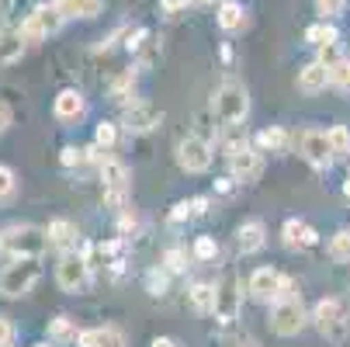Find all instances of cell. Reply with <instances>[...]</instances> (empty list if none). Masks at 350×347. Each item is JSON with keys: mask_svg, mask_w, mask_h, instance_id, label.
Here are the masks:
<instances>
[{"mask_svg": "<svg viewBox=\"0 0 350 347\" xmlns=\"http://www.w3.org/2000/svg\"><path fill=\"white\" fill-rule=\"evenodd\" d=\"M42 278V264L38 257H14L4 271H0V295L4 299H21L28 295Z\"/></svg>", "mask_w": 350, "mask_h": 347, "instance_id": "obj_1", "label": "cell"}, {"mask_svg": "<svg viewBox=\"0 0 350 347\" xmlns=\"http://www.w3.org/2000/svg\"><path fill=\"white\" fill-rule=\"evenodd\" d=\"M212 108H215L222 125H239L246 118V112H250V94H246V87L239 80L229 77V80L219 83V90L212 97Z\"/></svg>", "mask_w": 350, "mask_h": 347, "instance_id": "obj_2", "label": "cell"}, {"mask_svg": "<svg viewBox=\"0 0 350 347\" xmlns=\"http://www.w3.org/2000/svg\"><path fill=\"white\" fill-rule=\"evenodd\" d=\"M312 323H316V330H319L326 340L340 344V340L350 333V313H347V303H343V299H319L316 309H312Z\"/></svg>", "mask_w": 350, "mask_h": 347, "instance_id": "obj_3", "label": "cell"}, {"mask_svg": "<svg viewBox=\"0 0 350 347\" xmlns=\"http://www.w3.org/2000/svg\"><path fill=\"white\" fill-rule=\"evenodd\" d=\"M45 246H49V229L42 226L21 222V226L4 229V250H11L14 257H42Z\"/></svg>", "mask_w": 350, "mask_h": 347, "instance_id": "obj_4", "label": "cell"}, {"mask_svg": "<svg viewBox=\"0 0 350 347\" xmlns=\"http://www.w3.org/2000/svg\"><path fill=\"white\" fill-rule=\"evenodd\" d=\"M312 316L306 313V306H302V299H278L274 306H271V330L278 333V337H298L306 330V323H309Z\"/></svg>", "mask_w": 350, "mask_h": 347, "instance_id": "obj_5", "label": "cell"}, {"mask_svg": "<svg viewBox=\"0 0 350 347\" xmlns=\"http://www.w3.org/2000/svg\"><path fill=\"white\" fill-rule=\"evenodd\" d=\"M63 21H66V18H63V11H59L56 4H49V8H35V11L21 21V28H18V31H21V38H25V42H31V45H35V42L49 38V35H56V31L63 28Z\"/></svg>", "mask_w": 350, "mask_h": 347, "instance_id": "obj_6", "label": "cell"}, {"mask_svg": "<svg viewBox=\"0 0 350 347\" xmlns=\"http://www.w3.org/2000/svg\"><path fill=\"white\" fill-rule=\"evenodd\" d=\"M243 309V281L236 274H226L219 285H215V320L222 326H229Z\"/></svg>", "mask_w": 350, "mask_h": 347, "instance_id": "obj_7", "label": "cell"}, {"mask_svg": "<svg viewBox=\"0 0 350 347\" xmlns=\"http://www.w3.org/2000/svg\"><path fill=\"white\" fill-rule=\"evenodd\" d=\"M177 164L187 174H205L212 167V146L202 136H184L177 142Z\"/></svg>", "mask_w": 350, "mask_h": 347, "instance_id": "obj_8", "label": "cell"}, {"mask_svg": "<svg viewBox=\"0 0 350 347\" xmlns=\"http://www.w3.org/2000/svg\"><path fill=\"white\" fill-rule=\"evenodd\" d=\"M56 281L63 292H83L90 285V261L87 254H63L59 264H56Z\"/></svg>", "mask_w": 350, "mask_h": 347, "instance_id": "obj_9", "label": "cell"}, {"mask_svg": "<svg viewBox=\"0 0 350 347\" xmlns=\"http://www.w3.org/2000/svg\"><path fill=\"white\" fill-rule=\"evenodd\" d=\"M298 153H302L316 170H326L336 157H333V146H329V132L323 129H306L298 136Z\"/></svg>", "mask_w": 350, "mask_h": 347, "instance_id": "obj_10", "label": "cell"}, {"mask_svg": "<svg viewBox=\"0 0 350 347\" xmlns=\"http://www.w3.org/2000/svg\"><path fill=\"white\" fill-rule=\"evenodd\" d=\"M284 278L288 274H281L274 268H257L254 274H250V281H246V292L254 295V299H260V303H278V295L284 288Z\"/></svg>", "mask_w": 350, "mask_h": 347, "instance_id": "obj_11", "label": "cell"}, {"mask_svg": "<svg viewBox=\"0 0 350 347\" xmlns=\"http://www.w3.org/2000/svg\"><path fill=\"white\" fill-rule=\"evenodd\" d=\"M160 122H163V112L157 105H149V101H132L122 112V125L129 132H153Z\"/></svg>", "mask_w": 350, "mask_h": 347, "instance_id": "obj_12", "label": "cell"}, {"mask_svg": "<svg viewBox=\"0 0 350 347\" xmlns=\"http://www.w3.org/2000/svg\"><path fill=\"white\" fill-rule=\"evenodd\" d=\"M229 167H232V181L250 184V181H257V177L264 174V157H260V150H250V146H243L239 153L229 157Z\"/></svg>", "mask_w": 350, "mask_h": 347, "instance_id": "obj_13", "label": "cell"}, {"mask_svg": "<svg viewBox=\"0 0 350 347\" xmlns=\"http://www.w3.org/2000/svg\"><path fill=\"white\" fill-rule=\"evenodd\" d=\"M53 112H56L59 122H80V118L87 115V101H83V94H80L77 87H66V90L56 94Z\"/></svg>", "mask_w": 350, "mask_h": 347, "instance_id": "obj_14", "label": "cell"}, {"mask_svg": "<svg viewBox=\"0 0 350 347\" xmlns=\"http://www.w3.org/2000/svg\"><path fill=\"white\" fill-rule=\"evenodd\" d=\"M236 243H239V250H243V254H257V250H264V243H267V229H264V222H260V219L243 222V226L236 229Z\"/></svg>", "mask_w": 350, "mask_h": 347, "instance_id": "obj_15", "label": "cell"}, {"mask_svg": "<svg viewBox=\"0 0 350 347\" xmlns=\"http://www.w3.org/2000/svg\"><path fill=\"white\" fill-rule=\"evenodd\" d=\"M80 347H129L118 326H90L80 333Z\"/></svg>", "mask_w": 350, "mask_h": 347, "instance_id": "obj_16", "label": "cell"}, {"mask_svg": "<svg viewBox=\"0 0 350 347\" xmlns=\"http://www.w3.org/2000/svg\"><path fill=\"white\" fill-rule=\"evenodd\" d=\"M45 229H49V246H59L63 254H70L73 246H77V236L80 233H77V226L70 219H53Z\"/></svg>", "mask_w": 350, "mask_h": 347, "instance_id": "obj_17", "label": "cell"}, {"mask_svg": "<svg viewBox=\"0 0 350 347\" xmlns=\"http://www.w3.org/2000/svg\"><path fill=\"white\" fill-rule=\"evenodd\" d=\"M101 181H105V191H129V167L115 157H105L101 160Z\"/></svg>", "mask_w": 350, "mask_h": 347, "instance_id": "obj_18", "label": "cell"}, {"mask_svg": "<svg viewBox=\"0 0 350 347\" xmlns=\"http://www.w3.org/2000/svg\"><path fill=\"white\" fill-rule=\"evenodd\" d=\"M326 83H329V70H326V66H323L319 60L298 70V87H302L306 94H319V90H323Z\"/></svg>", "mask_w": 350, "mask_h": 347, "instance_id": "obj_19", "label": "cell"}, {"mask_svg": "<svg viewBox=\"0 0 350 347\" xmlns=\"http://www.w3.org/2000/svg\"><path fill=\"white\" fill-rule=\"evenodd\" d=\"M63 18H97L105 11V0H56Z\"/></svg>", "mask_w": 350, "mask_h": 347, "instance_id": "obj_20", "label": "cell"}, {"mask_svg": "<svg viewBox=\"0 0 350 347\" xmlns=\"http://www.w3.org/2000/svg\"><path fill=\"white\" fill-rule=\"evenodd\" d=\"M187 303H191V309H194V313H215V285H208V281L191 285Z\"/></svg>", "mask_w": 350, "mask_h": 347, "instance_id": "obj_21", "label": "cell"}, {"mask_svg": "<svg viewBox=\"0 0 350 347\" xmlns=\"http://www.w3.org/2000/svg\"><path fill=\"white\" fill-rule=\"evenodd\" d=\"M80 333L77 323L70 316H56V320H49V340L53 344H80Z\"/></svg>", "mask_w": 350, "mask_h": 347, "instance_id": "obj_22", "label": "cell"}, {"mask_svg": "<svg viewBox=\"0 0 350 347\" xmlns=\"http://www.w3.org/2000/svg\"><path fill=\"white\" fill-rule=\"evenodd\" d=\"M257 146H260V153H284L288 150V132L281 125L260 129L257 132Z\"/></svg>", "mask_w": 350, "mask_h": 347, "instance_id": "obj_23", "label": "cell"}, {"mask_svg": "<svg viewBox=\"0 0 350 347\" xmlns=\"http://www.w3.org/2000/svg\"><path fill=\"white\" fill-rule=\"evenodd\" d=\"M25 53L21 31H0V63H18Z\"/></svg>", "mask_w": 350, "mask_h": 347, "instance_id": "obj_24", "label": "cell"}, {"mask_svg": "<svg viewBox=\"0 0 350 347\" xmlns=\"http://www.w3.org/2000/svg\"><path fill=\"white\" fill-rule=\"evenodd\" d=\"M202 212H208V198H205V194H198V198H184V202H177V205H174L170 222H184V219L202 216Z\"/></svg>", "mask_w": 350, "mask_h": 347, "instance_id": "obj_25", "label": "cell"}, {"mask_svg": "<svg viewBox=\"0 0 350 347\" xmlns=\"http://www.w3.org/2000/svg\"><path fill=\"white\" fill-rule=\"evenodd\" d=\"M111 101H118V105H129V97H132V90H135V70H125V73H118L115 80H111Z\"/></svg>", "mask_w": 350, "mask_h": 347, "instance_id": "obj_26", "label": "cell"}, {"mask_svg": "<svg viewBox=\"0 0 350 347\" xmlns=\"http://www.w3.org/2000/svg\"><path fill=\"white\" fill-rule=\"evenodd\" d=\"M306 222L302 219H288L284 226H281V240H284V246L288 250H298V246H306Z\"/></svg>", "mask_w": 350, "mask_h": 347, "instance_id": "obj_27", "label": "cell"}, {"mask_svg": "<svg viewBox=\"0 0 350 347\" xmlns=\"http://www.w3.org/2000/svg\"><path fill=\"white\" fill-rule=\"evenodd\" d=\"M336 38H340V31H336L333 25H326V21H323V25H312V28H306V42H309V45H316V49H323V45H333Z\"/></svg>", "mask_w": 350, "mask_h": 347, "instance_id": "obj_28", "label": "cell"}, {"mask_svg": "<svg viewBox=\"0 0 350 347\" xmlns=\"http://www.w3.org/2000/svg\"><path fill=\"white\" fill-rule=\"evenodd\" d=\"M63 167H83V164H90L94 160V146H63Z\"/></svg>", "mask_w": 350, "mask_h": 347, "instance_id": "obj_29", "label": "cell"}, {"mask_svg": "<svg viewBox=\"0 0 350 347\" xmlns=\"http://www.w3.org/2000/svg\"><path fill=\"white\" fill-rule=\"evenodd\" d=\"M219 25H222L226 31H236V28H243V8L236 4V0H226V4L219 8Z\"/></svg>", "mask_w": 350, "mask_h": 347, "instance_id": "obj_30", "label": "cell"}, {"mask_svg": "<svg viewBox=\"0 0 350 347\" xmlns=\"http://www.w3.org/2000/svg\"><path fill=\"white\" fill-rule=\"evenodd\" d=\"M329 257L340 261V264H350V229H340L329 240Z\"/></svg>", "mask_w": 350, "mask_h": 347, "instance_id": "obj_31", "label": "cell"}, {"mask_svg": "<svg viewBox=\"0 0 350 347\" xmlns=\"http://www.w3.org/2000/svg\"><path fill=\"white\" fill-rule=\"evenodd\" d=\"M115 142H118V125H115V122H97V129H94V146L111 150Z\"/></svg>", "mask_w": 350, "mask_h": 347, "instance_id": "obj_32", "label": "cell"}, {"mask_svg": "<svg viewBox=\"0 0 350 347\" xmlns=\"http://www.w3.org/2000/svg\"><path fill=\"white\" fill-rule=\"evenodd\" d=\"M329 146H333V157H350V129L333 125L329 129Z\"/></svg>", "mask_w": 350, "mask_h": 347, "instance_id": "obj_33", "label": "cell"}, {"mask_svg": "<svg viewBox=\"0 0 350 347\" xmlns=\"http://www.w3.org/2000/svg\"><path fill=\"white\" fill-rule=\"evenodd\" d=\"M329 83H333L336 90H350V60H347V56L329 66Z\"/></svg>", "mask_w": 350, "mask_h": 347, "instance_id": "obj_34", "label": "cell"}, {"mask_svg": "<svg viewBox=\"0 0 350 347\" xmlns=\"http://www.w3.org/2000/svg\"><path fill=\"white\" fill-rule=\"evenodd\" d=\"M194 257H198V261H215V257H219L215 236H198V240H194Z\"/></svg>", "mask_w": 350, "mask_h": 347, "instance_id": "obj_35", "label": "cell"}, {"mask_svg": "<svg viewBox=\"0 0 350 347\" xmlns=\"http://www.w3.org/2000/svg\"><path fill=\"white\" fill-rule=\"evenodd\" d=\"M146 288H149V295H167V271H160V268H153V271H146Z\"/></svg>", "mask_w": 350, "mask_h": 347, "instance_id": "obj_36", "label": "cell"}, {"mask_svg": "<svg viewBox=\"0 0 350 347\" xmlns=\"http://www.w3.org/2000/svg\"><path fill=\"white\" fill-rule=\"evenodd\" d=\"M163 264H167V271L184 274V271H187V250H180V246H170L167 257H163Z\"/></svg>", "mask_w": 350, "mask_h": 347, "instance_id": "obj_37", "label": "cell"}, {"mask_svg": "<svg viewBox=\"0 0 350 347\" xmlns=\"http://www.w3.org/2000/svg\"><path fill=\"white\" fill-rule=\"evenodd\" d=\"M340 60H343V53H340V42H333V45H323V49H319V63H323L326 70H329L333 63H340Z\"/></svg>", "mask_w": 350, "mask_h": 347, "instance_id": "obj_38", "label": "cell"}, {"mask_svg": "<svg viewBox=\"0 0 350 347\" xmlns=\"http://www.w3.org/2000/svg\"><path fill=\"white\" fill-rule=\"evenodd\" d=\"M343 8H347V0H316V11H319L323 18H336Z\"/></svg>", "mask_w": 350, "mask_h": 347, "instance_id": "obj_39", "label": "cell"}, {"mask_svg": "<svg viewBox=\"0 0 350 347\" xmlns=\"http://www.w3.org/2000/svg\"><path fill=\"white\" fill-rule=\"evenodd\" d=\"M14 191V170L0 164V198H8Z\"/></svg>", "mask_w": 350, "mask_h": 347, "instance_id": "obj_40", "label": "cell"}, {"mask_svg": "<svg viewBox=\"0 0 350 347\" xmlns=\"http://www.w3.org/2000/svg\"><path fill=\"white\" fill-rule=\"evenodd\" d=\"M11 340H14V323L8 316H0V347H11Z\"/></svg>", "mask_w": 350, "mask_h": 347, "instance_id": "obj_41", "label": "cell"}, {"mask_svg": "<svg viewBox=\"0 0 350 347\" xmlns=\"http://www.w3.org/2000/svg\"><path fill=\"white\" fill-rule=\"evenodd\" d=\"M11 122H14V112H11V105L4 101V97H0V132H8Z\"/></svg>", "mask_w": 350, "mask_h": 347, "instance_id": "obj_42", "label": "cell"}, {"mask_svg": "<svg viewBox=\"0 0 350 347\" xmlns=\"http://www.w3.org/2000/svg\"><path fill=\"white\" fill-rule=\"evenodd\" d=\"M187 4H191V0H160L163 14H180V11H187Z\"/></svg>", "mask_w": 350, "mask_h": 347, "instance_id": "obj_43", "label": "cell"}, {"mask_svg": "<svg viewBox=\"0 0 350 347\" xmlns=\"http://www.w3.org/2000/svg\"><path fill=\"white\" fill-rule=\"evenodd\" d=\"M215 188H219L222 194H229V191H232V177H219V181H215Z\"/></svg>", "mask_w": 350, "mask_h": 347, "instance_id": "obj_44", "label": "cell"}, {"mask_svg": "<svg viewBox=\"0 0 350 347\" xmlns=\"http://www.w3.org/2000/svg\"><path fill=\"white\" fill-rule=\"evenodd\" d=\"M316 243H319V233L309 226V229H306V246H316Z\"/></svg>", "mask_w": 350, "mask_h": 347, "instance_id": "obj_45", "label": "cell"}, {"mask_svg": "<svg viewBox=\"0 0 350 347\" xmlns=\"http://www.w3.org/2000/svg\"><path fill=\"white\" fill-rule=\"evenodd\" d=\"M153 347H177V344H174L170 337H157V340H153Z\"/></svg>", "mask_w": 350, "mask_h": 347, "instance_id": "obj_46", "label": "cell"}, {"mask_svg": "<svg viewBox=\"0 0 350 347\" xmlns=\"http://www.w3.org/2000/svg\"><path fill=\"white\" fill-rule=\"evenodd\" d=\"M343 194H347V198H350V177H347V184H343Z\"/></svg>", "mask_w": 350, "mask_h": 347, "instance_id": "obj_47", "label": "cell"}, {"mask_svg": "<svg viewBox=\"0 0 350 347\" xmlns=\"http://www.w3.org/2000/svg\"><path fill=\"white\" fill-rule=\"evenodd\" d=\"M239 347H257V344H254V340H246V344H239Z\"/></svg>", "mask_w": 350, "mask_h": 347, "instance_id": "obj_48", "label": "cell"}, {"mask_svg": "<svg viewBox=\"0 0 350 347\" xmlns=\"http://www.w3.org/2000/svg\"><path fill=\"white\" fill-rule=\"evenodd\" d=\"M198 4H215V0H198Z\"/></svg>", "mask_w": 350, "mask_h": 347, "instance_id": "obj_49", "label": "cell"}, {"mask_svg": "<svg viewBox=\"0 0 350 347\" xmlns=\"http://www.w3.org/2000/svg\"><path fill=\"white\" fill-rule=\"evenodd\" d=\"M0 250H4V233H0Z\"/></svg>", "mask_w": 350, "mask_h": 347, "instance_id": "obj_50", "label": "cell"}, {"mask_svg": "<svg viewBox=\"0 0 350 347\" xmlns=\"http://www.w3.org/2000/svg\"><path fill=\"white\" fill-rule=\"evenodd\" d=\"M31 347H49V344H31Z\"/></svg>", "mask_w": 350, "mask_h": 347, "instance_id": "obj_51", "label": "cell"}]
</instances>
